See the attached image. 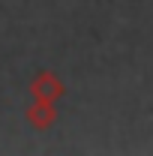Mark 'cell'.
<instances>
[{"label": "cell", "mask_w": 153, "mask_h": 156, "mask_svg": "<svg viewBox=\"0 0 153 156\" xmlns=\"http://www.w3.org/2000/svg\"><path fill=\"white\" fill-rule=\"evenodd\" d=\"M30 93H33V99H42V102H57V99H63L66 87L51 69H42L30 81Z\"/></svg>", "instance_id": "cell-1"}, {"label": "cell", "mask_w": 153, "mask_h": 156, "mask_svg": "<svg viewBox=\"0 0 153 156\" xmlns=\"http://www.w3.org/2000/svg\"><path fill=\"white\" fill-rule=\"evenodd\" d=\"M27 123L36 129V132H45L57 123V102H42V99H33L30 108L24 111Z\"/></svg>", "instance_id": "cell-2"}]
</instances>
